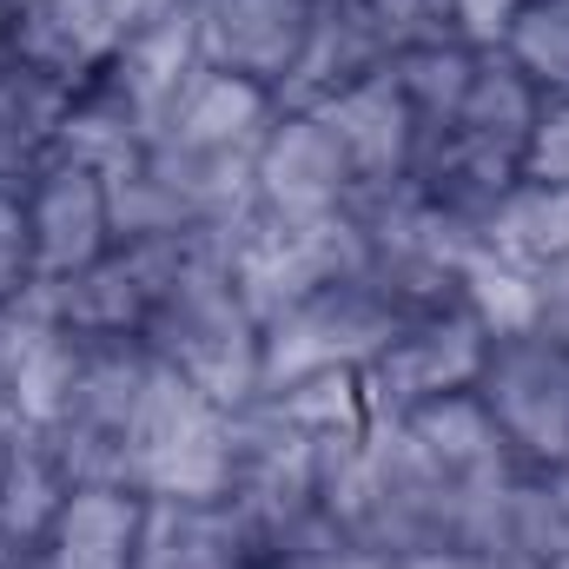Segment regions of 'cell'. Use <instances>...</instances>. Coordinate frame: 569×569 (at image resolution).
Returning <instances> with one entry per match:
<instances>
[{
    "mask_svg": "<svg viewBox=\"0 0 569 569\" xmlns=\"http://www.w3.org/2000/svg\"><path fill=\"white\" fill-rule=\"evenodd\" d=\"M503 60L550 100L569 93V0H523L517 27L503 33Z\"/></svg>",
    "mask_w": 569,
    "mask_h": 569,
    "instance_id": "obj_26",
    "label": "cell"
},
{
    "mask_svg": "<svg viewBox=\"0 0 569 569\" xmlns=\"http://www.w3.org/2000/svg\"><path fill=\"white\" fill-rule=\"evenodd\" d=\"M537 107L543 93L503 60V47L477 53V73H470V93L463 107L450 113L443 133H430L418 146V166H411V186L437 199L443 212L457 219H490V206L523 179V159H530V127H537Z\"/></svg>",
    "mask_w": 569,
    "mask_h": 569,
    "instance_id": "obj_1",
    "label": "cell"
},
{
    "mask_svg": "<svg viewBox=\"0 0 569 569\" xmlns=\"http://www.w3.org/2000/svg\"><path fill=\"white\" fill-rule=\"evenodd\" d=\"M457 305H463L490 338L530 331V325H537V272L510 266L503 252H490V246L477 239V252H470L463 272H457Z\"/></svg>",
    "mask_w": 569,
    "mask_h": 569,
    "instance_id": "obj_24",
    "label": "cell"
},
{
    "mask_svg": "<svg viewBox=\"0 0 569 569\" xmlns=\"http://www.w3.org/2000/svg\"><path fill=\"white\" fill-rule=\"evenodd\" d=\"M219 252L232 266V284L246 291L252 318H279L284 305L325 291L338 279L365 272V226L358 212H331V219H272V212H239L232 226H219Z\"/></svg>",
    "mask_w": 569,
    "mask_h": 569,
    "instance_id": "obj_4",
    "label": "cell"
},
{
    "mask_svg": "<svg viewBox=\"0 0 569 569\" xmlns=\"http://www.w3.org/2000/svg\"><path fill=\"white\" fill-rule=\"evenodd\" d=\"M391 563H398L391 550L351 543L331 523H311V530L284 537V543H272V557H266V569H391Z\"/></svg>",
    "mask_w": 569,
    "mask_h": 569,
    "instance_id": "obj_27",
    "label": "cell"
},
{
    "mask_svg": "<svg viewBox=\"0 0 569 569\" xmlns=\"http://www.w3.org/2000/svg\"><path fill=\"white\" fill-rule=\"evenodd\" d=\"M20 199H27V232H33V279H80L87 266H100L120 246L107 172H93L80 159H47Z\"/></svg>",
    "mask_w": 569,
    "mask_h": 569,
    "instance_id": "obj_11",
    "label": "cell"
},
{
    "mask_svg": "<svg viewBox=\"0 0 569 569\" xmlns=\"http://www.w3.org/2000/svg\"><path fill=\"white\" fill-rule=\"evenodd\" d=\"M192 20H199V60L206 67L279 93L298 47H305L311 0H192Z\"/></svg>",
    "mask_w": 569,
    "mask_h": 569,
    "instance_id": "obj_14",
    "label": "cell"
},
{
    "mask_svg": "<svg viewBox=\"0 0 569 569\" xmlns=\"http://www.w3.org/2000/svg\"><path fill=\"white\" fill-rule=\"evenodd\" d=\"M391 569H503V563L483 557V550H463V543H437V550H411V557H398Z\"/></svg>",
    "mask_w": 569,
    "mask_h": 569,
    "instance_id": "obj_33",
    "label": "cell"
},
{
    "mask_svg": "<svg viewBox=\"0 0 569 569\" xmlns=\"http://www.w3.org/2000/svg\"><path fill=\"white\" fill-rule=\"evenodd\" d=\"M13 7H33V0H13Z\"/></svg>",
    "mask_w": 569,
    "mask_h": 569,
    "instance_id": "obj_37",
    "label": "cell"
},
{
    "mask_svg": "<svg viewBox=\"0 0 569 569\" xmlns=\"http://www.w3.org/2000/svg\"><path fill=\"white\" fill-rule=\"evenodd\" d=\"M199 239L206 232H192V239H120L100 266H87L80 279L53 284L67 325L87 331V338H140L146 318L159 311V298L186 272Z\"/></svg>",
    "mask_w": 569,
    "mask_h": 569,
    "instance_id": "obj_10",
    "label": "cell"
},
{
    "mask_svg": "<svg viewBox=\"0 0 569 569\" xmlns=\"http://www.w3.org/2000/svg\"><path fill=\"white\" fill-rule=\"evenodd\" d=\"M0 569H47V563H40V550H20V557H0Z\"/></svg>",
    "mask_w": 569,
    "mask_h": 569,
    "instance_id": "obj_35",
    "label": "cell"
},
{
    "mask_svg": "<svg viewBox=\"0 0 569 569\" xmlns=\"http://www.w3.org/2000/svg\"><path fill=\"white\" fill-rule=\"evenodd\" d=\"M20 60V7L13 0H0V73Z\"/></svg>",
    "mask_w": 569,
    "mask_h": 569,
    "instance_id": "obj_34",
    "label": "cell"
},
{
    "mask_svg": "<svg viewBox=\"0 0 569 569\" xmlns=\"http://www.w3.org/2000/svg\"><path fill=\"white\" fill-rule=\"evenodd\" d=\"M146 497L127 483H73L40 537L47 569H140Z\"/></svg>",
    "mask_w": 569,
    "mask_h": 569,
    "instance_id": "obj_18",
    "label": "cell"
},
{
    "mask_svg": "<svg viewBox=\"0 0 569 569\" xmlns=\"http://www.w3.org/2000/svg\"><path fill=\"white\" fill-rule=\"evenodd\" d=\"M259 338H266V325L252 318L246 291L232 284L219 232H206L192 246L186 272L172 279V291L159 298V311L140 331V345L166 371H179L186 385H199L226 411L259 398Z\"/></svg>",
    "mask_w": 569,
    "mask_h": 569,
    "instance_id": "obj_2",
    "label": "cell"
},
{
    "mask_svg": "<svg viewBox=\"0 0 569 569\" xmlns=\"http://www.w3.org/2000/svg\"><path fill=\"white\" fill-rule=\"evenodd\" d=\"M33 284V232H27V199L0 192V298Z\"/></svg>",
    "mask_w": 569,
    "mask_h": 569,
    "instance_id": "obj_30",
    "label": "cell"
},
{
    "mask_svg": "<svg viewBox=\"0 0 569 569\" xmlns=\"http://www.w3.org/2000/svg\"><path fill=\"white\" fill-rule=\"evenodd\" d=\"M266 557L272 543H259L232 503L146 497L140 569H266Z\"/></svg>",
    "mask_w": 569,
    "mask_h": 569,
    "instance_id": "obj_17",
    "label": "cell"
},
{
    "mask_svg": "<svg viewBox=\"0 0 569 569\" xmlns=\"http://www.w3.org/2000/svg\"><path fill=\"white\" fill-rule=\"evenodd\" d=\"M80 358H87V331L67 325V311H60V298H53L47 279H33L27 291L0 298V385L20 405L27 425L47 430L67 411Z\"/></svg>",
    "mask_w": 569,
    "mask_h": 569,
    "instance_id": "obj_9",
    "label": "cell"
},
{
    "mask_svg": "<svg viewBox=\"0 0 569 569\" xmlns=\"http://www.w3.org/2000/svg\"><path fill=\"white\" fill-rule=\"evenodd\" d=\"M152 378V351L140 338H87L67 411L47 425L73 483H127V430Z\"/></svg>",
    "mask_w": 569,
    "mask_h": 569,
    "instance_id": "obj_8",
    "label": "cell"
},
{
    "mask_svg": "<svg viewBox=\"0 0 569 569\" xmlns=\"http://www.w3.org/2000/svg\"><path fill=\"white\" fill-rule=\"evenodd\" d=\"M391 73H398V87H405V100H411L418 146H425L430 133H443V127H450V113L463 107L470 73H477V47H463V40L418 47V53H398V60H391Z\"/></svg>",
    "mask_w": 569,
    "mask_h": 569,
    "instance_id": "obj_25",
    "label": "cell"
},
{
    "mask_svg": "<svg viewBox=\"0 0 569 569\" xmlns=\"http://www.w3.org/2000/svg\"><path fill=\"white\" fill-rule=\"evenodd\" d=\"M405 318L411 311L391 305L365 272L284 305L279 318H266V338H259V391H279L318 371H365Z\"/></svg>",
    "mask_w": 569,
    "mask_h": 569,
    "instance_id": "obj_5",
    "label": "cell"
},
{
    "mask_svg": "<svg viewBox=\"0 0 569 569\" xmlns=\"http://www.w3.org/2000/svg\"><path fill=\"white\" fill-rule=\"evenodd\" d=\"M517 13H523V0H450V27H457V40L477 47V53L503 47V33L517 27Z\"/></svg>",
    "mask_w": 569,
    "mask_h": 569,
    "instance_id": "obj_31",
    "label": "cell"
},
{
    "mask_svg": "<svg viewBox=\"0 0 569 569\" xmlns=\"http://www.w3.org/2000/svg\"><path fill=\"white\" fill-rule=\"evenodd\" d=\"M483 246L503 252L510 266L523 272H550L569 259V186H550V179H517L490 219H483Z\"/></svg>",
    "mask_w": 569,
    "mask_h": 569,
    "instance_id": "obj_23",
    "label": "cell"
},
{
    "mask_svg": "<svg viewBox=\"0 0 569 569\" xmlns=\"http://www.w3.org/2000/svg\"><path fill=\"white\" fill-rule=\"evenodd\" d=\"M232 470H239V411L212 405L199 385H186L152 358V378L127 430V490L226 503Z\"/></svg>",
    "mask_w": 569,
    "mask_h": 569,
    "instance_id": "obj_3",
    "label": "cell"
},
{
    "mask_svg": "<svg viewBox=\"0 0 569 569\" xmlns=\"http://www.w3.org/2000/svg\"><path fill=\"white\" fill-rule=\"evenodd\" d=\"M470 391L530 470H557L569 457V345L543 325L490 338Z\"/></svg>",
    "mask_w": 569,
    "mask_h": 569,
    "instance_id": "obj_6",
    "label": "cell"
},
{
    "mask_svg": "<svg viewBox=\"0 0 569 569\" xmlns=\"http://www.w3.org/2000/svg\"><path fill=\"white\" fill-rule=\"evenodd\" d=\"M192 67H199V20H192V0H179L166 20H152L146 33H133L87 87L113 93V100L146 127V140H152L159 113L172 107V93H179V80H186Z\"/></svg>",
    "mask_w": 569,
    "mask_h": 569,
    "instance_id": "obj_19",
    "label": "cell"
},
{
    "mask_svg": "<svg viewBox=\"0 0 569 569\" xmlns=\"http://www.w3.org/2000/svg\"><path fill=\"white\" fill-rule=\"evenodd\" d=\"M252 206L272 219H331L358 206V172L325 113H279L252 166Z\"/></svg>",
    "mask_w": 569,
    "mask_h": 569,
    "instance_id": "obj_12",
    "label": "cell"
},
{
    "mask_svg": "<svg viewBox=\"0 0 569 569\" xmlns=\"http://www.w3.org/2000/svg\"><path fill=\"white\" fill-rule=\"evenodd\" d=\"M365 7H371L378 33L391 40V60H398V53H418V47H443V40H457V27H450V0H365Z\"/></svg>",
    "mask_w": 569,
    "mask_h": 569,
    "instance_id": "obj_28",
    "label": "cell"
},
{
    "mask_svg": "<svg viewBox=\"0 0 569 569\" xmlns=\"http://www.w3.org/2000/svg\"><path fill=\"white\" fill-rule=\"evenodd\" d=\"M537 325L569 345V259L550 266V272H537Z\"/></svg>",
    "mask_w": 569,
    "mask_h": 569,
    "instance_id": "obj_32",
    "label": "cell"
},
{
    "mask_svg": "<svg viewBox=\"0 0 569 569\" xmlns=\"http://www.w3.org/2000/svg\"><path fill=\"white\" fill-rule=\"evenodd\" d=\"M179 0H33L20 7V60L60 87H87L133 33L166 20Z\"/></svg>",
    "mask_w": 569,
    "mask_h": 569,
    "instance_id": "obj_13",
    "label": "cell"
},
{
    "mask_svg": "<svg viewBox=\"0 0 569 569\" xmlns=\"http://www.w3.org/2000/svg\"><path fill=\"white\" fill-rule=\"evenodd\" d=\"M483 351H490V331L463 311V305H430L411 311L391 345L358 371V398H365V418L391 425V418H411L437 398H457L477 385L483 371Z\"/></svg>",
    "mask_w": 569,
    "mask_h": 569,
    "instance_id": "obj_7",
    "label": "cell"
},
{
    "mask_svg": "<svg viewBox=\"0 0 569 569\" xmlns=\"http://www.w3.org/2000/svg\"><path fill=\"white\" fill-rule=\"evenodd\" d=\"M385 67H391V40L378 33L365 0H311L305 47H298V60H291V73L272 100H279V113H311V107L338 100L345 87L385 73Z\"/></svg>",
    "mask_w": 569,
    "mask_h": 569,
    "instance_id": "obj_15",
    "label": "cell"
},
{
    "mask_svg": "<svg viewBox=\"0 0 569 569\" xmlns=\"http://www.w3.org/2000/svg\"><path fill=\"white\" fill-rule=\"evenodd\" d=\"M67 490H73V477H67L47 430L27 425V418L0 430V557L40 550V537L60 517Z\"/></svg>",
    "mask_w": 569,
    "mask_h": 569,
    "instance_id": "obj_20",
    "label": "cell"
},
{
    "mask_svg": "<svg viewBox=\"0 0 569 569\" xmlns=\"http://www.w3.org/2000/svg\"><path fill=\"white\" fill-rule=\"evenodd\" d=\"M311 113H325V127L338 133L351 172H358V199L391 192V186L411 179V166H418V120H411V100H405L391 67L358 80V87H345L338 100H325Z\"/></svg>",
    "mask_w": 569,
    "mask_h": 569,
    "instance_id": "obj_16",
    "label": "cell"
},
{
    "mask_svg": "<svg viewBox=\"0 0 569 569\" xmlns=\"http://www.w3.org/2000/svg\"><path fill=\"white\" fill-rule=\"evenodd\" d=\"M557 470H563V477H569V457H563V463H557Z\"/></svg>",
    "mask_w": 569,
    "mask_h": 569,
    "instance_id": "obj_36",
    "label": "cell"
},
{
    "mask_svg": "<svg viewBox=\"0 0 569 569\" xmlns=\"http://www.w3.org/2000/svg\"><path fill=\"white\" fill-rule=\"evenodd\" d=\"M483 557L503 569H569V477L563 470H517L497 497Z\"/></svg>",
    "mask_w": 569,
    "mask_h": 569,
    "instance_id": "obj_21",
    "label": "cell"
},
{
    "mask_svg": "<svg viewBox=\"0 0 569 569\" xmlns=\"http://www.w3.org/2000/svg\"><path fill=\"white\" fill-rule=\"evenodd\" d=\"M523 179H550V186H569V93H550V100L537 107Z\"/></svg>",
    "mask_w": 569,
    "mask_h": 569,
    "instance_id": "obj_29",
    "label": "cell"
},
{
    "mask_svg": "<svg viewBox=\"0 0 569 569\" xmlns=\"http://www.w3.org/2000/svg\"><path fill=\"white\" fill-rule=\"evenodd\" d=\"M67 107H73V87H60L40 67L13 60L0 73V192H27V179L53 159Z\"/></svg>",
    "mask_w": 569,
    "mask_h": 569,
    "instance_id": "obj_22",
    "label": "cell"
}]
</instances>
